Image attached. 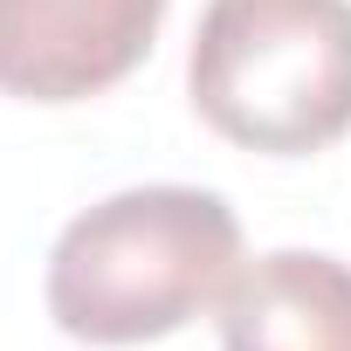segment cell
I'll return each instance as SVG.
<instances>
[{
  "instance_id": "obj_1",
  "label": "cell",
  "mask_w": 351,
  "mask_h": 351,
  "mask_svg": "<svg viewBox=\"0 0 351 351\" xmlns=\"http://www.w3.org/2000/svg\"><path fill=\"white\" fill-rule=\"evenodd\" d=\"M241 262V221L214 186H124L56 234L42 296L62 337L124 351L221 310Z\"/></svg>"
},
{
  "instance_id": "obj_2",
  "label": "cell",
  "mask_w": 351,
  "mask_h": 351,
  "mask_svg": "<svg viewBox=\"0 0 351 351\" xmlns=\"http://www.w3.org/2000/svg\"><path fill=\"white\" fill-rule=\"evenodd\" d=\"M200 124L262 158L351 131V0H207L186 56Z\"/></svg>"
},
{
  "instance_id": "obj_3",
  "label": "cell",
  "mask_w": 351,
  "mask_h": 351,
  "mask_svg": "<svg viewBox=\"0 0 351 351\" xmlns=\"http://www.w3.org/2000/svg\"><path fill=\"white\" fill-rule=\"evenodd\" d=\"M172 0H0V97L90 104L158 42Z\"/></svg>"
},
{
  "instance_id": "obj_4",
  "label": "cell",
  "mask_w": 351,
  "mask_h": 351,
  "mask_svg": "<svg viewBox=\"0 0 351 351\" xmlns=\"http://www.w3.org/2000/svg\"><path fill=\"white\" fill-rule=\"evenodd\" d=\"M221 351H351V262L324 248L241 262L221 296Z\"/></svg>"
}]
</instances>
